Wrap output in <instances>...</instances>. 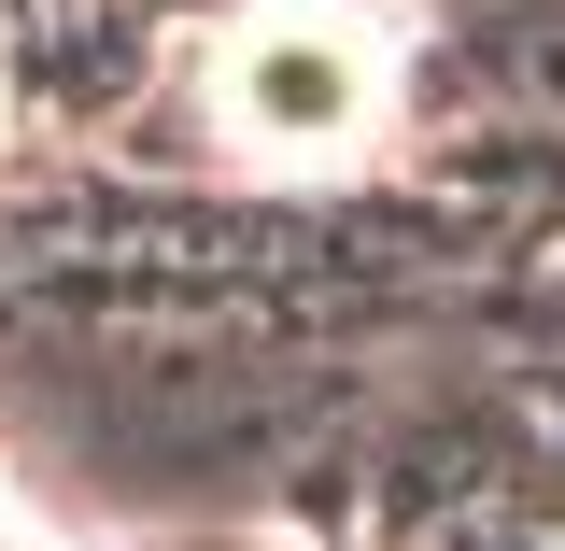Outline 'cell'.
Segmentation results:
<instances>
[{
  "mask_svg": "<svg viewBox=\"0 0 565 551\" xmlns=\"http://www.w3.org/2000/svg\"><path fill=\"white\" fill-rule=\"evenodd\" d=\"M0 551H57V538H43V523H29V509H0Z\"/></svg>",
  "mask_w": 565,
  "mask_h": 551,
  "instance_id": "obj_2",
  "label": "cell"
},
{
  "mask_svg": "<svg viewBox=\"0 0 565 551\" xmlns=\"http://www.w3.org/2000/svg\"><path fill=\"white\" fill-rule=\"evenodd\" d=\"M212 114H226L241 156H269V170H340V156L382 141L396 71H382V43H367L353 14L282 0V14H255V29L212 57Z\"/></svg>",
  "mask_w": 565,
  "mask_h": 551,
  "instance_id": "obj_1",
  "label": "cell"
}]
</instances>
